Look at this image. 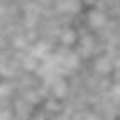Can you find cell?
Wrapping results in <instances>:
<instances>
[{
    "mask_svg": "<svg viewBox=\"0 0 120 120\" xmlns=\"http://www.w3.org/2000/svg\"><path fill=\"white\" fill-rule=\"evenodd\" d=\"M79 34H78V30L75 27H64L61 30V34H59V41L63 46H66V47H73L78 44L79 41Z\"/></svg>",
    "mask_w": 120,
    "mask_h": 120,
    "instance_id": "obj_1",
    "label": "cell"
},
{
    "mask_svg": "<svg viewBox=\"0 0 120 120\" xmlns=\"http://www.w3.org/2000/svg\"><path fill=\"white\" fill-rule=\"evenodd\" d=\"M86 22L90 24L93 29H100L105 24V14L100 9H90L86 14Z\"/></svg>",
    "mask_w": 120,
    "mask_h": 120,
    "instance_id": "obj_2",
    "label": "cell"
}]
</instances>
